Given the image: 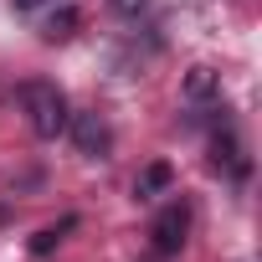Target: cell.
I'll use <instances>...</instances> for the list:
<instances>
[{"label": "cell", "instance_id": "obj_1", "mask_svg": "<svg viewBox=\"0 0 262 262\" xmlns=\"http://www.w3.org/2000/svg\"><path fill=\"white\" fill-rule=\"evenodd\" d=\"M21 103H26V118H31V134L36 139H57L67 128V98L52 82H26L21 88Z\"/></svg>", "mask_w": 262, "mask_h": 262}, {"label": "cell", "instance_id": "obj_2", "mask_svg": "<svg viewBox=\"0 0 262 262\" xmlns=\"http://www.w3.org/2000/svg\"><path fill=\"white\" fill-rule=\"evenodd\" d=\"M185 231H190V206H185V201H170V206L155 216L149 242H155V252H160V257H175V252L185 247Z\"/></svg>", "mask_w": 262, "mask_h": 262}, {"label": "cell", "instance_id": "obj_3", "mask_svg": "<svg viewBox=\"0 0 262 262\" xmlns=\"http://www.w3.org/2000/svg\"><path fill=\"white\" fill-rule=\"evenodd\" d=\"M72 139H77V149H82L88 160H103V155L113 149V134H108V123H103L98 113H77V118H72Z\"/></svg>", "mask_w": 262, "mask_h": 262}, {"label": "cell", "instance_id": "obj_4", "mask_svg": "<svg viewBox=\"0 0 262 262\" xmlns=\"http://www.w3.org/2000/svg\"><path fill=\"white\" fill-rule=\"evenodd\" d=\"M170 180H175L170 160H155V165H144V170H139L134 195H139V201H155V195H165V190H170Z\"/></svg>", "mask_w": 262, "mask_h": 262}, {"label": "cell", "instance_id": "obj_5", "mask_svg": "<svg viewBox=\"0 0 262 262\" xmlns=\"http://www.w3.org/2000/svg\"><path fill=\"white\" fill-rule=\"evenodd\" d=\"M221 93V72L216 67H190L185 72V98L190 103H206V98H216Z\"/></svg>", "mask_w": 262, "mask_h": 262}, {"label": "cell", "instance_id": "obj_6", "mask_svg": "<svg viewBox=\"0 0 262 262\" xmlns=\"http://www.w3.org/2000/svg\"><path fill=\"white\" fill-rule=\"evenodd\" d=\"M77 21H82V16H77L72 6H62L57 16H47V26H41V36H47V41H72V36H77Z\"/></svg>", "mask_w": 262, "mask_h": 262}, {"label": "cell", "instance_id": "obj_7", "mask_svg": "<svg viewBox=\"0 0 262 262\" xmlns=\"http://www.w3.org/2000/svg\"><path fill=\"white\" fill-rule=\"evenodd\" d=\"M211 165H216V170H221V165H231L236 175H247V160H242L236 139H216V144H211Z\"/></svg>", "mask_w": 262, "mask_h": 262}, {"label": "cell", "instance_id": "obj_8", "mask_svg": "<svg viewBox=\"0 0 262 262\" xmlns=\"http://www.w3.org/2000/svg\"><path fill=\"white\" fill-rule=\"evenodd\" d=\"M72 231V221H57V226H41L36 236H31V257H47V252H57V242Z\"/></svg>", "mask_w": 262, "mask_h": 262}, {"label": "cell", "instance_id": "obj_9", "mask_svg": "<svg viewBox=\"0 0 262 262\" xmlns=\"http://www.w3.org/2000/svg\"><path fill=\"white\" fill-rule=\"evenodd\" d=\"M108 6H113V11H118V16H139V11H144V6H149V0H108Z\"/></svg>", "mask_w": 262, "mask_h": 262}, {"label": "cell", "instance_id": "obj_10", "mask_svg": "<svg viewBox=\"0 0 262 262\" xmlns=\"http://www.w3.org/2000/svg\"><path fill=\"white\" fill-rule=\"evenodd\" d=\"M11 6H16V11H36V6H41V0H11Z\"/></svg>", "mask_w": 262, "mask_h": 262}]
</instances>
